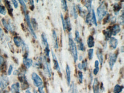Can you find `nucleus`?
<instances>
[{"instance_id":"72a5a7b5","label":"nucleus","mask_w":124,"mask_h":93,"mask_svg":"<svg viewBox=\"0 0 124 93\" xmlns=\"http://www.w3.org/2000/svg\"><path fill=\"white\" fill-rule=\"evenodd\" d=\"M86 22L88 23L89 25H91V13H88L87 14L86 18Z\"/></svg>"},{"instance_id":"4be33fe9","label":"nucleus","mask_w":124,"mask_h":93,"mask_svg":"<svg viewBox=\"0 0 124 93\" xmlns=\"http://www.w3.org/2000/svg\"><path fill=\"white\" fill-rule=\"evenodd\" d=\"M5 5L6 6V7H7L9 14L12 16L13 15L12 13H13V9L12 8V6H11L10 3L9 2V1H5Z\"/></svg>"},{"instance_id":"2f4dec72","label":"nucleus","mask_w":124,"mask_h":93,"mask_svg":"<svg viewBox=\"0 0 124 93\" xmlns=\"http://www.w3.org/2000/svg\"><path fill=\"white\" fill-rule=\"evenodd\" d=\"M73 15L74 19H77L78 18V13L75 4H73Z\"/></svg>"},{"instance_id":"20e7f679","label":"nucleus","mask_w":124,"mask_h":93,"mask_svg":"<svg viewBox=\"0 0 124 93\" xmlns=\"http://www.w3.org/2000/svg\"><path fill=\"white\" fill-rule=\"evenodd\" d=\"M25 20H26V23L27 25H28L29 30L30 33H31V34L32 35L33 37H34L35 39H37V36L36 35V33L34 32V30L33 29L32 25H31V20H30L29 15L28 13L26 14H25Z\"/></svg>"},{"instance_id":"5fc2aeb1","label":"nucleus","mask_w":124,"mask_h":93,"mask_svg":"<svg viewBox=\"0 0 124 93\" xmlns=\"http://www.w3.org/2000/svg\"><path fill=\"white\" fill-rule=\"evenodd\" d=\"M25 93H31V92L29 89H27L25 91Z\"/></svg>"},{"instance_id":"3c124183","label":"nucleus","mask_w":124,"mask_h":93,"mask_svg":"<svg viewBox=\"0 0 124 93\" xmlns=\"http://www.w3.org/2000/svg\"><path fill=\"white\" fill-rule=\"evenodd\" d=\"M29 4L31 5V10H33V9L34 8V1H30Z\"/></svg>"},{"instance_id":"423d86ee","label":"nucleus","mask_w":124,"mask_h":93,"mask_svg":"<svg viewBox=\"0 0 124 93\" xmlns=\"http://www.w3.org/2000/svg\"><path fill=\"white\" fill-rule=\"evenodd\" d=\"M0 83H1V88L5 89L9 85V79L7 76L2 75L0 77Z\"/></svg>"},{"instance_id":"dca6fc26","label":"nucleus","mask_w":124,"mask_h":93,"mask_svg":"<svg viewBox=\"0 0 124 93\" xmlns=\"http://www.w3.org/2000/svg\"><path fill=\"white\" fill-rule=\"evenodd\" d=\"M121 31V28L119 25H114L111 28V31H112V35L116 36Z\"/></svg>"},{"instance_id":"f704fd0d","label":"nucleus","mask_w":124,"mask_h":93,"mask_svg":"<svg viewBox=\"0 0 124 93\" xmlns=\"http://www.w3.org/2000/svg\"><path fill=\"white\" fill-rule=\"evenodd\" d=\"M31 25H32V26H33V29H34H34H37V28H38V25H37V23L36 22V20H35V19L33 18H31Z\"/></svg>"},{"instance_id":"ddd939ff","label":"nucleus","mask_w":124,"mask_h":93,"mask_svg":"<svg viewBox=\"0 0 124 93\" xmlns=\"http://www.w3.org/2000/svg\"><path fill=\"white\" fill-rule=\"evenodd\" d=\"M23 64H24L25 67L26 69H29L31 66L33 65V60L31 58H23Z\"/></svg>"},{"instance_id":"a18cd8bd","label":"nucleus","mask_w":124,"mask_h":93,"mask_svg":"<svg viewBox=\"0 0 124 93\" xmlns=\"http://www.w3.org/2000/svg\"><path fill=\"white\" fill-rule=\"evenodd\" d=\"M38 91H39V93H45V91H44V87L43 85L40 86V87H38Z\"/></svg>"},{"instance_id":"393cba45","label":"nucleus","mask_w":124,"mask_h":93,"mask_svg":"<svg viewBox=\"0 0 124 93\" xmlns=\"http://www.w3.org/2000/svg\"><path fill=\"white\" fill-rule=\"evenodd\" d=\"M65 23H66V29L68 30V31H70L71 30V25L70 21V18L69 17H67L66 18V20H65Z\"/></svg>"},{"instance_id":"aec40b11","label":"nucleus","mask_w":124,"mask_h":93,"mask_svg":"<svg viewBox=\"0 0 124 93\" xmlns=\"http://www.w3.org/2000/svg\"><path fill=\"white\" fill-rule=\"evenodd\" d=\"M104 34L105 37V39L106 41L109 40V39L112 37V31H111V29H108L104 31Z\"/></svg>"},{"instance_id":"412c9836","label":"nucleus","mask_w":124,"mask_h":93,"mask_svg":"<svg viewBox=\"0 0 124 93\" xmlns=\"http://www.w3.org/2000/svg\"><path fill=\"white\" fill-rule=\"evenodd\" d=\"M97 58H98V60H99L98 62H100L101 64H102L103 60H104V57H103L102 53V51L101 50L97 49Z\"/></svg>"},{"instance_id":"864d4df0","label":"nucleus","mask_w":124,"mask_h":93,"mask_svg":"<svg viewBox=\"0 0 124 93\" xmlns=\"http://www.w3.org/2000/svg\"><path fill=\"white\" fill-rule=\"evenodd\" d=\"M77 67H78V69H79V70H82V64H81V63H79L78 64H77Z\"/></svg>"},{"instance_id":"bb28decb","label":"nucleus","mask_w":124,"mask_h":93,"mask_svg":"<svg viewBox=\"0 0 124 93\" xmlns=\"http://www.w3.org/2000/svg\"><path fill=\"white\" fill-rule=\"evenodd\" d=\"M77 6L78 10L79 13V14H80L81 16L82 17H85V15H86V11L84 10L83 8H82V7L80 5H78Z\"/></svg>"},{"instance_id":"1a4fd4ad","label":"nucleus","mask_w":124,"mask_h":93,"mask_svg":"<svg viewBox=\"0 0 124 93\" xmlns=\"http://www.w3.org/2000/svg\"><path fill=\"white\" fill-rule=\"evenodd\" d=\"M109 45L111 49H116L118 45V40L114 37H111L109 39Z\"/></svg>"},{"instance_id":"052dcab7","label":"nucleus","mask_w":124,"mask_h":93,"mask_svg":"<svg viewBox=\"0 0 124 93\" xmlns=\"http://www.w3.org/2000/svg\"></svg>"},{"instance_id":"de8ad7c7","label":"nucleus","mask_w":124,"mask_h":93,"mask_svg":"<svg viewBox=\"0 0 124 93\" xmlns=\"http://www.w3.org/2000/svg\"><path fill=\"white\" fill-rule=\"evenodd\" d=\"M99 70H100V68L99 67H95L94 69L93 70V74L94 75H96L98 73V72H99Z\"/></svg>"},{"instance_id":"e433bc0d","label":"nucleus","mask_w":124,"mask_h":93,"mask_svg":"<svg viewBox=\"0 0 124 93\" xmlns=\"http://www.w3.org/2000/svg\"><path fill=\"white\" fill-rule=\"evenodd\" d=\"M75 36H76V38H75L76 41L78 42V43H79L81 40L80 37H79V33L78 32V31L76 30L75 31Z\"/></svg>"},{"instance_id":"a878e982","label":"nucleus","mask_w":124,"mask_h":93,"mask_svg":"<svg viewBox=\"0 0 124 93\" xmlns=\"http://www.w3.org/2000/svg\"><path fill=\"white\" fill-rule=\"evenodd\" d=\"M123 90V86L119 85H116L113 89L114 93H121Z\"/></svg>"},{"instance_id":"473e14b6","label":"nucleus","mask_w":124,"mask_h":93,"mask_svg":"<svg viewBox=\"0 0 124 93\" xmlns=\"http://www.w3.org/2000/svg\"><path fill=\"white\" fill-rule=\"evenodd\" d=\"M6 13L7 12H6L5 7L0 5V14L3 15H5L6 14Z\"/></svg>"},{"instance_id":"c756f323","label":"nucleus","mask_w":124,"mask_h":93,"mask_svg":"<svg viewBox=\"0 0 124 93\" xmlns=\"http://www.w3.org/2000/svg\"><path fill=\"white\" fill-rule=\"evenodd\" d=\"M18 2H20V4L22 6V8L23 9V12H24L25 14H27V7L26 6V4H25V2H24V1H22V0H19Z\"/></svg>"},{"instance_id":"f03ea898","label":"nucleus","mask_w":124,"mask_h":93,"mask_svg":"<svg viewBox=\"0 0 124 93\" xmlns=\"http://www.w3.org/2000/svg\"><path fill=\"white\" fill-rule=\"evenodd\" d=\"M108 13V7L105 3L103 2L100 4L99 7L97 9V13L98 21L101 22L103 18Z\"/></svg>"},{"instance_id":"f3484780","label":"nucleus","mask_w":124,"mask_h":93,"mask_svg":"<svg viewBox=\"0 0 124 93\" xmlns=\"http://www.w3.org/2000/svg\"><path fill=\"white\" fill-rule=\"evenodd\" d=\"M87 46L89 48H92L94 46V37L92 36H89L87 40Z\"/></svg>"},{"instance_id":"b1692460","label":"nucleus","mask_w":124,"mask_h":93,"mask_svg":"<svg viewBox=\"0 0 124 93\" xmlns=\"http://www.w3.org/2000/svg\"><path fill=\"white\" fill-rule=\"evenodd\" d=\"M92 1H85L84 5L86 7L88 13H91Z\"/></svg>"},{"instance_id":"58836bf2","label":"nucleus","mask_w":124,"mask_h":93,"mask_svg":"<svg viewBox=\"0 0 124 93\" xmlns=\"http://www.w3.org/2000/svg\"><path fill=\"white\" fill-rule=\"evenodd\" d=\"M78 79L79 82L81 83H82V81H83V74H82V72L79 71L78 72Z\"/></svg>"},{"instance_id":"f8f14e48","label":"nucleus","mask_w":124,"mask_h":93,"mask_svg":"<svg viewBox=\"0 0 124 93\" xmlns=\"http://www.w3.org/2000/svg\"><path fill=\"white\" fill-rule=\"evenodd\" d=\"M11 92L12 93H20V85L18 82H16L12 85L11 86Z\"/></svg>"},{"instance_id":"ea45409f","label":"nucleus","mask_w":124,"mask_h":93,"mask_svg":"<svg viewBox=\"0 0 124 93\" xmlns=\"http://www.w3.org/2000/svg\"><path fill=\"white\" fill-rule=\"evenodd\" d=\"M61 21H62V26H63V30L65 31H66V23H65V21L64 20V18H63V15L61 14Z\"/></svg>"},{"instance_id":"49530a36","label":"nucleus","mask_w":124,"mask_h":93,"mask_svg":"<svg viewBox=\"0 0 124 93\" xmlns=\"http://www.w3.org/2000/svg\"><path fill=\"white\" fill-rule=\"evenodd\" d=\"M12 2L13 5L14 7H15L16 9L18 8V2H17V1H16V0H12Z\"/></svg>"},{"instance_id":"09e8293b","label":"nucleus","mask_w":124,"mask_h":93,"mask_svg":"<svg viewBox=\"0 0 124 93\" xmlns=\"http://www.w3.org/2000/svg\"><path fill=\"white\" fill-rule=\"evenodd\" d=\"M4 58H3L2 56H0V67L3 66V64H4Z\"/></svg>"},{"instance_id":"2eb2a0df","label":"nucleus","mask_w":124,"mask_h":93,"mask_svg":"<svg viewBox=\"0 0 124 93\" xmlns=\"http://www.w3.org/2000/svg\"><path fill=\"white\" fill-rule=\"evenodd\" d=\"M93 93H100V85L97 79L95 78L93 85Z\"/></svg>"},{"instance_id":"39448f33","label":"nucleus","mask_w":124,"mask_h":93,"mask_svg":"<svg viewBox=\"0 0 124 93\" xmlns=\"http://www.w3.org/2000/svg\"><path fill=\"white\" fill-rule=\"evenodd\" d=\"M117 59V55L116 53H111L109 54V64L110 66L111 70H112L113 68L114 64H116V61Z\"/></svg>"},{"instance_id":"0eeeda50","label":"nucleus","mask_w":124,"mask_h":93,"mask_svg":"<svg viewBox=\"0 0 124 93\" xmlns=\"http://www.w3.org/2000/svg\"><path fill=\"white\" fill-rule=\"evenodd\" d=\"M52 57H53V61L54 64V69L55 70H56L58 72H61V69H60V67L59 65V64H58V60H57V58L55 56V54L54 53L53 51V50L52 51Z\"/></svg>"},{"instance_id":"9d476101","label":"nucleus","mask_w":124,"mask_h":93,"mask_svg":"<svg viewBox=\"0 0 124 93\" xmlns=\"http://www.w3.org/2000/svg\"><path fill=\"white\" fill-rule=\"evenodd\" d=\"M14 43L17 48H20L23 45V44L24 43V41L21 39V38L18 37V36H16L13 38Z\"/></svg>"},{"instance_id":"6e6d98bb","label":"nucleus","mask_w":124,"mask_h":93,"mask_svg":"<svg viewBox=\"0 0 124 93\" xmlns=\"http://www.w3.org/2000/svg\"><path fill=\"white\" fill-rule=\"evenodd\" d=\"M122 50V51H121V53H124V46H122L121 47V50Z\"/></svg>"},{"instance_id":"bf43d9fd","label":"nucleus","mask_w":124,"mask_h":93,"mask_svg":"<svg viewBox=\"0 0 124 93\" xmlns=\"http://www.w3.org/2000/svg\"><path fill=\"white\" fill-rule=\"evenodd\" d=\"M0 88H1V83H0Z\"/></svg>"},{"instance_id":"79ce46f5","label":"nucleus","mask_w":124,"mask_h":93,"mask_svg":"<svg viewBox=\"0 0 124 93\" xmlns=\"http://www.w3.org/2000/svg\"><path fill=\"white\" fill-rule=\"evenodd\" d=\"M44 52H45V54L46 56L47 57H49V54H50V50H49V46L45 47V50H44Z\"/></svg>"},{"instance_id":"37998d69","label":"nucleus","mask_w":124,"mask_h":93,"mask_svg":"<svg viewBox=\"0 0 124 93\" xmlns=\"http://www.w3.org/2000/svg\"><path fill=\"white\" fill-rule=\"evenodd\" d=\"M82 69L85 71H86L87 69V62L86 61H84L82 63Z\"/></svg>"},{"instance_id":"c85d7f7f","label":"nucleus","mask_w":124,"mask_h":93,"mask_svg":"<svg viewBox=\"0 0 124 93\" xmlns=\"http://www.w3.org/2000/svg\"><path fill=\"white\" fill-rule=\"evenodd\" d=\"M2 23L3 25H4V28L7 30L8 31H10V28H9V24L8 21L7 20H5V18L2 19Z\"/></svg>"},{"instance_id":"c9c22d12","label":"nucleus","mask_w":124,"mask_h":93,"mask_svg":"<svg viewBox=\"0 0 124 93\" xmlns=\"http://www.w3.org/2000/svg\"><path fill=\"white\" fill-rule=\"evenodd\" d=\"M93 54H94V50L93 49H90L88 50V57H89V60H91L92 58H93Z\"/></svg>"},{"instance_id":"603ef678","label":"nucleus","mask_w":124,"mask_h":93,"mask_svg":"<svg viewBox=\"0 0 124 93\" xmlns=\"http://www.w3.org/2000/svg\"><path fill=\"white\" fill-rule=\"evenodd\" d=\"M110 21H111V22H112V23H115L116 21H117V20H116V17L115 16L112 17V19H111Z\"/></svg>"},{"instance_id":"7ed1b4c3","label":"nucleus","mask_w":124,"mask_h":93,"mask_svg":"<svg viewBox=\"0 0 124 93\" xmlns=\"http://www.w3.org/2000/svg\"><path fill=\"white\" fill-rule=\"evenodd\" d=\"M31 79H32L33 84L36 87H39L43 85V81L42 79L36 72H33L31 74Z\"/></svg>"},{"instance_id":"6ab92c4d","label":"nucleus","mask_w":124,"mask_h":93,"mask_svg":"<svg viewBox=\"0 0 124 93\" xmlns=\"http://www.w3.org/2000/svg\"><path fill=\"white\" fill-rule=\"evenodd\" d=\"M121 9V6L118 3H115L113 5V11L114 14L116 15H118Z\"/></svg>"},{"instance_id":"c03bdc74","label":"nucleus","mask_w":124,"mask_h":93,"mask_svg":"<svg viewBox=\"0 0 124 93\" xmlns=\"http://www.w3.org/2000/svg\"><path fill=\"white\" fill-rule=\"evenodd\" d=\"M110 14H108L107 16H106V18H105L104 20V24H105V23L109 22V21H110Z\"/></svg>"},{"instance_id":"4c0bfd02","label":"nucleus","mask_w":124,"mask_h":93,"mask_svg":"<svg viewBox=\"0 0 124 93\" xmlns=\"http://www.w3.org/2000/svg\"><path fill=\"white\" fill-rule=\"evenodd\" d=\"M79 50H81V51H85V46H84L83 42H82V41H81L79 43Z\"/></svg>"},{"instance_id":"cd10ccee","label":"nucleus","mask_w":124,"mask_h":93,"mask_svg":"<svg viewBox=\"0 0 124 93\" xmlns=\"http://www.w3.org/2000/svg\"><path fill=\"white\" fill-rule=\"evenodd\" d=\"M68 93H77V89H76V86L74 85L73 82L71 83L70 87Z\"/></svg>"},{"instance_id":"9b49d317","label":"nucleus","mask_w":124,"mask_h":93,"mask_svg":"<svg viewBox=\"0 0 124 93\" xmlns=\"http://www.w3.org/2000/svg\"><path fill=\"white\" fill-rule=\"evenodd\" d=\"M52 37H53V41L54 43V48L55 49H57L59 48V45H58V37H57V33L55 32L54 30H53V33H52Z\"/></svg>"},{"instance_id":"5701e85b","label":"nucleus","mask_w":124,"mask_h":93,"mask_svg":"<svg viewBox=\"0 0 124 93\" xmlns=\"http://www.w3.org/2000/svg\"><path fill=\"white\" fill-rule=\"evenodd\" d=\"M41 40H42V43L43 44V45L45 47L49 46V44L48 42H47V38L46 37V35L44 33H42L41 34Z\"/></svg>"},{"instance_id":"4d7b16f0","label":"nucleus","mask_w":124,"mask_h":93,"mask_svg":"<svg viewBox=\"0 0 124 93\" xmlns=\"http://www.w3.org/2000/svg\"><path fill=\"white\" fill-rule=\"evenodd\" d=\"M33 93H39L37 92V91L36 90H33Z\"/></svg>"},{"instance_id":"f257e3e1","label":"nucleus","mask_w":124,"mask_h":93,"mask_svg":"<svg viewBox=\"0 0 124 93\" xmlns=\"http://www.w3.org/2000/svg\"><path fill=\"white\" fill-rule=\"evenodd\" d=\"M69 49L73 57L74 61L75 62H77L78 59V53H77V49L75 42L73 41L72 38V36L71 34L69 35Z\"/></svg>"},{"instance_id":"8fccbe9b","label":"nucleus","mask_w":124,"mask_h":93,"mask_svg":"<svg viewBox=\"0 0 124 93\" xmlns=\"http://www.w3.org/2000/svg\"><path fill=\"white\" fill-rule=\"evenodd\" d=\"M4 33H3V31L1 28H0V40H2L4 38Z\"/></svg>"},{"instance_id":"a19ab883","label":"nucleus","mask_w":124,"mask_h":93,"mask_svg":"<svg viewBox=\"0 0 124 93\" xmlns=\"http://www.w3.org/2000/svg\"><path fill=\"white\" fill-rule=\"evenodd\" d=\"M13 70V66L12 64H10V65L9 66L8 70V75H10L12 74Z\"/></svg>"},{"instance_id":"a211bd4d","label":"nucleus","mask_w":124,"mask_h":93,"mask_svg":"<svg viewBox=\"0 0 124 93\" xmlns=\"http://www.w3.org/2000/svg\"><path fill=\"white\" fill-rule=\"evenodd\" d=\"M91 20L93 24L95 26H97V21L96 14H95L94 10L93 9H92L91 10Z\"/></svg>"},{"instance_id":"7c9ffc66","label":"nucleus","mask_w":124,"mask_h":93,"mask_svg":"<svg viewBox=\"0 0 124 93\" xmlns=\"http://www.w3.org/2000/svg\"><path fill=\"white\" fill-rule=\"evenodd\" d=\"M61 6L62 8L65 12H66L68 10V5H67V2L66 1H65V0H62L61 1Z\"/></svg>"},{"instance_id":"4468645a","label":"nucleus","mask_w":124,"mask_h":93,"mask_svg":"<svg viewBox=\"0 0 124 93\" xmlns=\"http://www.w3.org/2000/svg\"><path fill=\"white\" fill-rule=\"evenodd\" d=\"M66 81H67L68 86L70 85L71 81V71L70 69L69 66L68 65L66 66Z\"/></svg>"},{"instance_id":"13d9d810","label":"nucleus","mask_w":124,"mask_h":93,"mask_svg":"<svg viewBox=\"0 0 124 93\" xmlns=\"http://www.w3.org/2000/svg\"><path fill=\"white\" fill-rule=\"evenodd\" d=\"M80 57H81V58H79V60L81 61V60H82V56H81Z\"/></svg>"},{"instance_id":"6e6552de","label":"nucleus","mask_w":124,"mask_h":93,"mask_svg":"<svg viewBox=\"0 0 124 93\" xmlns=\"http://www.w3.org/2000/svg\"><path fill=\"white\" fill-rule=\"evenodd\" d=\"M44 70L46 72V73L47 74V75H48L49 77H51V71L50 69V66L47 62V59L46 57L44 58Z\"/></svg>"}]
</instances>
